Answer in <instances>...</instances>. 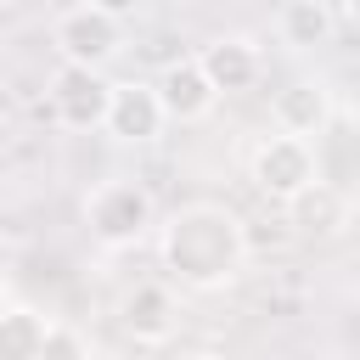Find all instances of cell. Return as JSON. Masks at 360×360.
<instances>
[{
  "mask_svg": "<svg viewBox=\"0 0 360 360\" xmlns=\"http://www.w3.org/2000/svg\"><path fill=\"white\" fill-rule=\"evenodd\" d=\"M84 231L101 248H135L146 236H158V202L135 174H107L84 191Z\"/></svg>",
  "mask_w": 360,
  "mask_h": 360,
  "instance_id": "cell-3",
  "label": "cell"
},
{
  "mask_svg": "<svg viewBox=\"0 0 360 360\" xmlns=\"http://www.w3.org/2000/svg\"><path fill=\"white\" fill-rule=\"evenodd\" d=\"M158 264L174 292H225L248 276V225L225 202H180L158 219Z\"/></svg>",
  "mask_w": 360,
  "mask_h": 360,
  "instance_id": "cell-1",
  "label": "cell"
},
{
  "mask_svg": "<svg viewBox=\"0 0 360 360\" xmlns=\"http://www.w3.org/2000/svg\"><path fill=\"white\" fill-rule=\"evenodd\" d=\"M332 124V90L326 79H287L276 96H270V129L276 135H292V141H309L326 135Z\"/></svg>",
  "mask_w": 360,
  "mask_h": 360,
  "instance_id": "cell-9",
  "label": "cell"
},
{
  "mask_svg": "<svg viewBox=\"0 0 360 360\" xmlns=\"http://www.w3.org/2000/svg\"><path fill=\"white\" fill-rule=\"evenodd\" d=\"M152 84H158V101H163L169 124H202V118L219 107V90H214L208 73L197 68V56H174V62H163V73H158Z\"/></svg>",
  "mask_w": 360,
  "mask_h": 360,
  "instance_id": "cell-10",
  "label": "cell"
},
{
  "mask_svg": "<svg viewBox=\"0 0 360 360\" xmlns=\"http://www.w3.org/2000/svg\"><path fill=\"white\" fill-rule=\"evenodd\" d=\"M39 360H90V338H84L73 321H51Z\"/></svg>",
  "mask_w": 360,
  "mask_h": 360,
  "instance_id": "cell-13",
  "label": "cell"
},
{
  "mask_svg": "<svg viewBox=\"0 0 360 360\" xmlns=\"http://www.w3.org/2000/svg\"><path fill=\"white\" fill-rule=\"evenodd\" d=\"M354 124H360V84H354Z\"/></svg>",
  "mask_w": 360,
  "mask_h": 360,
  "instance_id": "cell-15",
  "label": "cell"
},
{
  "mask_svg": "<svg viewBox=\"0 0 360 360\" xmlns=\"http://www.w3.org/2000/svg\"><path fill=\"white\" fill-rule=\"evenodd\" d=\"M6 309H11V298H6V287H0V315H6Z\"/></svg>",
  "mask_w": 360,
  "mask_h": 360,
  "instance_id": "cell-16",
  "label": "cell"
},
{
  "mask_svg": "<svg viewBox=\"0 0 360 360\" xmlns=\"http://www.w3.org/2000/svg\"><path fill=\"white\" fill-rule=\"evenodd\" d=\"M180 360H231V354H219V349H191V354H180Z\"/></svg>",
  "mask_w": 360,
  "mask_h": 360,
  "instance_id": "cell-14",
  "label": "cell"
},
{
  "mask_svg": "<svg viewBox=\"0 0 360 360\" xmlns=\"http://www.w3.org/2000/svg\"><path fill=\"white\" fill-rule=\"evenodd\" d=\"M169 129V112L158 101L152 79H112V101H107V124L101 135H112L118 146H146Z\"/></svg>",
  "mask_w": 360,
  "mask_h": 360,
  "instance_id": "cell-7",
  "label": "cell"
},
{
  "mask_svg": "<svg viewBox=\"0 0 360 360\" xmlns=\"http://www.w3.org/2000/svg\"><path fill=\"white\" fill-rule=\"evenodd\" d=\"M118 326H124L135 343H146V349L169 343L174 326H180V292H174L169 281H158V276L124 287V298H118Z\"/></svg>",
  "mask_w": 360,
  "mask_h": 360,
  "instance_id": "cell-8",
  "label": "cell"
},
{
  "mask_svg": "<svg viewBox=\"0 0 360 360\" xmlns=\"http://www.w3.org/2000/svg\"><path fill=\"white\" fill-rule=\"evenodd\" d=\"M338 22H343V11L326 6V0H281L270 11V34L287 51H321V45H332Z\"/></svg>",
  "mask_w": 360,
  "mask_h": 360,
  "instance_id": "cell-11",
  "label": "cell"
},
{
  "mask_svg": "<svg viewBox=\"0 0 360 360\" xmlns=\"http://www.w3.org/2000/svg\"><path fill=\"white\" fill-rule=\"evenodd\" d=\"M107 101H112V79L107 73H90V68H62L45 79V107L62 129L73 135H90L107 124Z\"/></svg>",
  "mask_w": 360,
  "mask_h": 360,
  "instance_id": "cell-5",
  "label": "cell"
},
{
  "mask_svg": "<svg viewBox=\"0 0 360 360\" xmlns=\"http://www.w3.org/2000/svg\"><path fill=\"white\" fill-rule=\"evenodd\" d=\"M248 180H253L259 197H270V202H281V208H292V202H304L315 186H326L315 146H309V141H292V135H276V129L253 141V152H248Z\"/></svg>",
  "mask_w": 360,
  "mask_h": 360,
  "instance_id": "cell-4",
  "label": "cell"
},
{
  "mask_svg": "<svg viewBox=\"0 0 360 360\" xmlns=\"http://www.w3.org/2000/svg\"><path fill=\"white\" fill-rule=\"evenodd\" d=\"M129 45V22L118 6H101V0H79V6H62L51 17V51L62 68H90V73H107Z\"/></svg>",
  "mask_w": 360,
  "mask_h": 360,
  "instance_id": "cell-2",
  "label": "cell"
},
{
  "mask_svg": "<svg viewBox=\"0 0 360 360\" xmlns=\"http://www.w3.org/2000/svg\"><path fill=\"white\" fill-rule=\"evenodd\" d=\"M51 332V315H39L34 304H11L0 315V360H39Z\"/></svg>",
  "mask_w": 360,
  "mask_h": 360,
  "instance_id": "cell-12",
  "label": "cell"
},
{
  "mask_svg": "<svg viewBox=\"0 0 360 360\" xmlns=\"http://www.w3.org/2000/svg\"><path fill=\"white\" fill-rule=\"evenodd\" d=\"M191 56H197V68L208 73V84L219 90V101H225V96H248V90H259V79H264V51H259L253 34H214V39H202Z\"/></svg>",
  "mask_w": 360,
  "mask_h": 360,
  "instance_id": "cell-6",
  "label": "cell"
}]
</instances>
